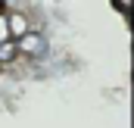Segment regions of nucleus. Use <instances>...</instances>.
Here are the masks:
<instances>
[{
  "label": "nucleus",
  "mask_w": 134,
  "mask_h": 128,
  "mask_svg": "<svg viewBox=\"0 0 134 128\" xmlns=\"http://www.w3.org/2000/svg\"><path fill=\"white\" fill-rule=\"evenodd\" d=\"M16 53H19L22 60H28V63L41 66L50 53H53V38L47 31H41V28H31L28 34H22V38L16 41Z\"/></svg>",
  "instance_id": "1"
},
{
  "label": "nucleus",
  "mask_w": 134,
  "mask_h": 128,
  "mask_svg": "<svg viewBox=\"0 0 134 128\" xmlns=\"http://www.w3.org/2000/svg\"><path fill=\"white\" fill-rule=\"evenodd\" d=\"M16 60H19V53H16V41H0V69H9Z\"/></svg>",
  "instance_id": "2"
},
{
  "label": "nucleus",
  "mask_w": 134,
  "mask_h": 128,
  "mask_svg": "<svg viewBox=\"0 0 134 128\" xmlns=\"http://www.w3.org/2000/svg\"><path fill=\"white\" fill-rule=\"evenodd\" d=\"M0 41H9V31H6V13H3V3H0Z\"/></svg>",
  "instance_id": "3"
},
{
  "label": "nucleus",
  "mask_w": 134,
  "mask_h": 128,
  "mask_svg": "<svg viewBox=\"0 0 134 128\" xmlns=\"http://www.w3.org/2000/svg\"><path fill=\"white\" fill-rule=\"evenodd\" d=\"M112 9H119V13H125V16H128L134 6H131V3H112Z\"/></svg>",
  "instance_id": "4"
},
{
  "label": "nucleus",
  "mask_w": 134,
  "mask_h": 128,
  "mask_svg": "<svg viewBox=\"0 0 134 128\" xmlns=\"http://www.w3.org/2000/svg\"><path fill=\"white\" fill-rule=\"evenodd\" d=\"M3 72H6V69H0V78H3Z\"/></svg>",
  "instance_id": "5"
}]
</instances>
